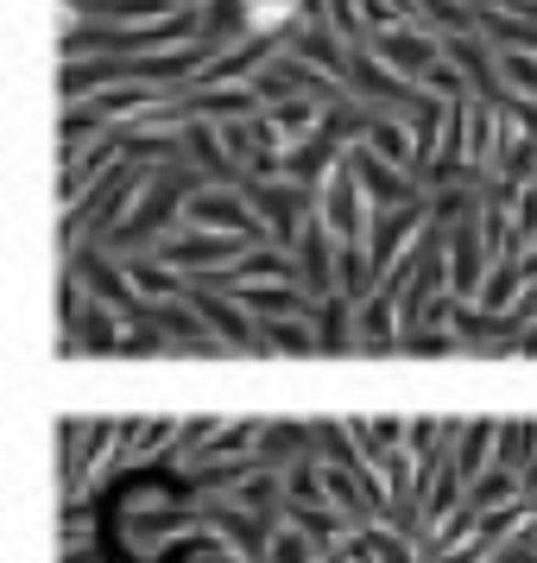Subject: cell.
I'll return each instance as SVG.
<instances>
[{
  "label": "cell",
  "mask_w": 537,
  "mask_h": 563,
  "mask_svg": "<svg viewBox=\"0 0 537 563\" xmlns=\"http://www.w3.org/2000/svg\"><path fill=\"white\" fill-rule=\"evenodd\" d=\"M316 222L329 229L335 247H367V241H373L380 209H373V197H367V190H360V178L348 172V158H342L323 184H316Z\"/></svg>",
  "instance_id": "obj_1"
},
{
  "label": "cell",
  "mask_w": 537,
  "mask_h": 563,
  "mask_svg": "<svg viewBox=\"0 0 537 563\" xmlns=\"http://www.w3.org/2000/svg\"><path fill=\"white\" fill-rule=\"evenodd\" d=\"M183 229L197 234H228V241H272L266 222H259L254 197L240 184H197L190 203H183Z\"/></svg>",
  "instance_id": "obj_2"
},
{
  "label": "cell",
  "mask_w": 537,
  "mask_h": 563,
  "mask_svg": "<svg viewBox=\"0 0 537 563\" xmlns=\"http://www.w3.org/2000/svg\"><path fill=\"white\" fill-rule=\"evenodd\" d=\"M259 241H228V234H165L158 241V260L171 266V273H183V279H234V266L254 254Z\"/></svg>",
  "instance_id": "obj_3"
},
{
  "label": "cell",
  "mask_w": 537,
  "mask_h": 563,
  "mask_svg": "<svg viewBox=\"0 0 537 563\" xmlns=\"http://www.w3.org/2000/svg\"><path fill=\"white\" fill-rule=\"evenodd\" d=\"M367 52L380 57L385 70H399L405 82H424L443 64V45H436L430 26H399V32H373L367 38Z\"/></svg>",
  "instance_id": "obj_4"
},
{
  "label": "cell",
  "mask_w": 537,
  "mask_h": 563,
  "mask_svg": "<svg viewBox=\"0 0 537 563\" xmlns=\"http://www.w3.org/2000/svg\"><path fill=\"white\" fill-rule=\"evenodd\" d=\"M348 172H355L360 190L373 197V209H405V203H424V184L411 178V172H399V165L373 158L367 146H348Z\"/></svg>",
  "instance_id": "obj_5"
},
{
  "label": "cell",
  "mask_w": 537,
  "mask_h": 563,
  "mask_svg": "<svg viewBox=\"0 0 537 563\" xmlns=\"http://www.w3.org/2000/svg\"><path fill=\"white\" fill-rule=\"evenodd\" d=\"M222 285V291H254V285H304V266H298V254L291 247H279V241H259L254 254L234 266V279H209Z\"/></svg>",
  "instance_id": "obj_6"
},
{
  "label": "cell",
  "mask_w": 537,
  "mask_h": 563,
  "mask_svg": "<svg viewBox=\"0 0 537 563\" xmlns=\"http://www.w3.org/2000/svg\"><path fill=\"white\" fill-rule=\"evenodd\" d=\"M291 254H298V266H304V291L316 298V305H323V298H342V291H335V241H329V229H323L316 216H310V229L298 234Z\"/></svg>",
  "instance_id": "obj_7"
},
{
  "label": "cell",
  "mask_w": 537,
  "mask_h": 563,
  "mask_svg": "<svg viewBox=\"0 0 537 563\" xmlns=\"http://www.w3.org/2000/svg\"><path fill=\"white\" fill-rule=\"evenodd\" d=\"M405 335H411V323L392 291H373L360 305V349H405Z\"/></svg>",
  "instance_id": "obj_8"
},
{
  "label": "cell",
  "mask_w": 537,
  "mask_h": 563,
  "mask_svg": "<svg viewBox=\"0 0 537 563\" xmlns=\"http://www.w3.org/2000/svg\"><path fill=\"white\" fill-rule=\"evenodd\" d=\"M355 563H424L417 558V544L411 538H399V532H385V526H367V532H355L348 544H342Z\"/></svg>",
  "instance_id": "obj_9"
},
{
  "label": "cell",
  "mask_w": 537,
  "mask_h": 563,
  "mask_svg": "<svg viewBox=\"0 0 537 563\" xmlns=\"http://www.w3.org/2000/svg\"><path fill=\"white\" fill-rule=\"evenodd\" d=\"M266 330V355H316L323 335H316V317H284V323H259Z\"/></svg>",
  "instance_id": "obj_10"
},
{
  "label": "cell",
  "mask_w": 537,
  "mask_h": 563,
  "mask_svg": "<svg viewBox=\"0 0 537 563\" xmlns=\"http://www.w3.org/2000/svg\"><path fill=\"white\" fill-rule=\"evenodd\" d=\"M512 500H525V475L518 468H486L481 482L468 487V507H481V512H493V507H512Z\"/></svg>",
  "instance_id": "obj_11"
},
{
  "label": "cell",
  "mask_w": 537,
  "mask_h": 563,
  "mask_svg": "<svg viewBox=\"0 0 537 563\" xmlns=\"http://www.w3.org/2000/svg\"><path fill=\"white\" fill-rule=\"evenodd\" d=\"M316 558H323V544H316L304 526H291V519H284L279 532H272V544H266V558H259V563H316Z\"/></svg>",
  "instance_id": "obj_12"
}]
</instances>
